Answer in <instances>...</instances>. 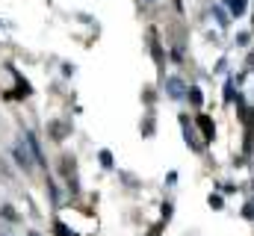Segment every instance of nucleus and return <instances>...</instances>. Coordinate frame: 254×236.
<instances>
[{
  "instance_id": "f03ea898",
  "label": "nucleus",
  "mask_w": 254,
  "mask_h": 236,
  "mask_svg": "<svg viewBox=\"0 0 254 236\" xmlns=\"http://www.w3.org/2000/svg\"><path fill=\"white\" fill-rule=\"evenodd\" d=\"M166 92H169V98H184L187 86H184V80H181V77H169V83H166Z\"/></svg>"
},
{
  "instance_id": "0eeeda50",
  "label": "nucleus",
  "mask_w": 254,
  "mask_h": 236,
  "mask_svg": "<svg viewBox=\"0 0 254 236\" xmlns=\"http://www.w3.org/2000/svg\"><path fill=\"white\" fill-rule=\"evenodd\" d=\"M187 98H190L195 107H201V101H204V95H201V89L198 86H192V89H187Z\"/></svg>"
},
{
  "instance_id": "423d86ee",
  "label": "nucleus",
  "mask_w": 254,
  "mask_h": 236,
  "mask_svg": "<svg viewBox=\"0 0 254 236\" xmlns=\"http://www.w3.org/2000/svg\"><path fill=\"white\" fill-rule=\"evenodd\" d=\"M228 9H231V15H243L246 12V0H228Z\"/></svg>"
},
{
  "instance_id": "f8f14e48",
  "label": "nucleus",
  "mask_w": 254,
  "mask_h": 236,
  "mask_svg": "<svg viewBox=\"0 0 254 236\" xmlns=\"http://www.w3.org/2000/svg\"><path fill=\"white\" fill-rule=\"evenodd\" d=\"M30 236H39V234H30Z\"/></svg>"
},
{
  "instance_id": "f257e3e1",
  "label": "nucleus",
  "mask_w": 254,
  "mask_h": 236,
  "mask_svg": "<svg viewBox=\"0 0 254 236\" xmlns=\"http://www.w3.org/2000/svg\"><path fill=\"white\" fill-rule=\"evenodd\" d=\"M181 130H184V136H187V145H190L192 151H201V145H198V136H195V130H192L190 118L181 116Z\"/></svg>"
},
{
  "instance_id": "7ed1b4c3",
  "label": "nucleus",
  "mask_w": 254,
  "mask_h": 236,
  "mask_svg": "<svg viewBox=\"0 0 254 236\" xmlns=\"http://www.w3.org/2000/svg\"><path fill=\"white\" fill-rule=\"evenodd\" d=\"M12 157L18 160V166H21L24 172H30V169H33V160L27 157V151H24V145H15V148H12Z\"/></svg>"
},
{
  "instance_id": "20e7f679",
  "label": "nucleus",
  "mask_w": 254,
  "mask_h": 236,
  "mask_svg": "<svg viewBox=\"0 0 254 236\" xmlns=\"http://www.w3.org/2000/svg\"><path fill=\"white\" fill-rule=\"evenodd\" d=\"M27 148L33 151V157H36V163H42V166H45V154L39 151V142H36V136H33V133H27Z\"/></svg>"
},
{
  "instance_id": "39448f33",
  "label": "nucleus",
  "mask_w": 254,
  "mask_h": 236,
  "mask_svg": "<svg viewBox=\"0 0 254 236\" xmlns=\"http://www.w3.org/2000/svg\"><path fill=\"white\" fill-rule=\"evenodd\" d=\"M198 127H201V133H204L207 139H213V136H216V127H213V121H210L207 116H198Z\"/></svg>"
},
{
  "instance_id": "9d476101",
  "label": "nucleus",
  "mask_w": 254,
  "mask_h": 236,
  "mask_svg": "<svg viewBox=\"0 0 254 236\" xmlns=\"http://www.w3.org/2000/svg\"><path fill=\"white\" fill-rule=\"evenodd\" d=\"M0 213H3V216H6V219H12V222H15V219H18V213H15V210H12V207H3V210H0Z\"/></svg>"
},
{
  "instance_id": "9b49d317",
  "label": "nucleus",
  "mask_w": 254,
  "mask_h": 236,
  "mask_svg": "<svg viewBox=\"0 0 254 236\" xmlns=\"http://www.w3.org/2000/svg\"><path fill=\"white\" fill-rule=\"evenodd\" d=\"M57 234H60V236H71V231H68V228H63V222H57Z\"/></svg>"
},
{
  "instance_id": "6e6552de",
  "label": "nucleus",
  "mask_w": 254,
  "mask_h": 236,
  "mask_svg": "<svg viewBox=\"0 0 254 236\" xmlns=\"http://www.w3.org/2000/svg\"><path fill=\"white\" fill-rule=\"evenodd\" d=\"M101 163H104V169H113V166H116V160H113L110 151H101Z\"/></svg>"
},
{
  "instance_id": "1a4fd4ad",
  "label": "nucleus",
  "mask_w": 254,
  "mask_h": 236,
  "mask_svg": "<svg viewBox=\"0 0 254 236\" xmlns=\"http://www.w3.org/2000/svg\"><path fill=\"white\" fill-rule=\"evenodd\" d=\"M234 98H237V89L228 83V86H225V101H234Z\"/></svg>"
},
{
  "instance_id": "ddd939ff",
  "label": "nucleus",
  "mask_w": 254,
  "mask_h": 236,
  "mask_svg": "<svg viewBox=\"0 0 254 236\" xmlns=\"http://www.w3.org/2000/svg\"><path fill=\"white\" fill-rule=\"evenodd\" d=\"M3 236H6V234H3Z\"/></svg>"
}]
</instances>
